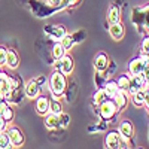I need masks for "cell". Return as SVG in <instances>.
Returning <instances> with one entry per match:
<instances>
[{"label":"cell","mask_w":149,"mask_h":149,"mask_svg":"<svg viewBox=\"0 0 149 149\" xmlns=\"http://www.w3.org/2000/svg\"><path fill=\"white\" fill-rule=\"evenodd\" d=\"M49 90L52 93L54 98H61L66 94V88H67V76L63 74L58 70H54L49 76Z\"/></svg>","instance_id":"6da1fadb"},{"label":"cell","mask_w":149,"mask_h":149,"mask_svg":"<svg viewBox=\"0 0 149 149\" xmlns=\"http://www.w3.org/2000/svg\"><path fill=\"white\" fill-rule=\"evenodd\" d=\"M148 67H149V58L146 54H142L140 57L131 60L128 63V74L130 76H136V74L145 73L148 76Z\"/></svg>","instance_id":"7a4b0ae2"},{"label":"cell","mask_w":149,"mask_h":149,"mask_svg":"<svg viewBox=\"0 0 149 149\" xmlns=\"http://www.w3.org/2000/svg\"><path fill=\"white\" fill-rule=\"evenodd\" d=\"M98 113H100L102 119L109 121L118 113V107H116L115 102L112 100V98H107V100H104L100 106H98Z\"/></svg>","instance_id":"3957f363"},{"label":"cell","mask_w":149,"mask_h":149,"mask_svg":"<svg viewBox=\"0 0 149 149\" xmlns=\"http://www.w3.org/2000/svg\"><path fill=\"white\" fill-rule=\"evenodd\" d=\"M73 67H74V61H73L72 55H69V54H66L60 60L54 61V69L61 72L63 74H66V76H69V74L73 72Z\"/></svg>","instance_id":"277c9868"},{"label":"cell","mask_w":149,"mask_h":149,"mask_svg":"<svg viewBox=\"0 0 149 149\" xmlns=\"http://www.w3.org/2000/svg\"><path fill=\"white\" fill-rule=\"evenodd\" d=\"M5 133L8 134V137H9V142L10 145L14 146V148H21L24 145V142H26V137H24V134L22 131L17 127V125H9Z\"/></svg>","instance_id":"5b68a950"},{"label":"cell","mask_w":149,"mask_h":149,"mask_svg":"<svg viewBox=\"0 0 149 149\" xmlns=\"http://www.w3.org/2000/svg\"><path fill=\"white\" fill-rule=\"evenodd\" d=\"M40 93H42V88H40L39 82L36 81V78L29 81L26 84V86H24V95H26L27 98H30V100H34V98L39 95Z\"/></svg>","instance_id":"8992f818"},{"label":"cell","mask_w":149,"mask_h":149,"mask_svg":"<svg viewBox=\"0 0 149 149\" xmlns=\"http://www.w3.org/2000/svg\"><path fill=\"white\" fill-rule=\"evenodd\" d=\"M34 107H36V112L39 113V116H45L49 112V97L39 94L34 98Z\"/></svg>","instance_id":"52a82bcc"},{"label":"cell","mask_w":149,"mask_h":149,"mask_svg":"<svg viewBox=\"0 0 149 149\" xmlns=\"http://www.w3.org/2000/svg\"><path fill=\"white\" fill-rule=\"evenodd\" d=\"M93 66L95 69L97 73H103L106 72V69L109 67V57L106 52H97L93 61Z\"/></svg>","instance_id":"ba28073f"},{"label":"cell","mask_w":149,"mask_h":149,"mask_svg":"<svg viewBox=\"0 0 149 149\" xmlns=\"http://www.w3.org/2000/svg\"><path fill=\"white\" fill-rule=\"evenodd\" d=\"M104 148L106 149H119L121 148V139L118 130H112L104 137Z\"/></svg>","instance_id":"9c48e42d"},{"label":"cell","mask_w":149,"mask_h":149,"mask_svg":"<svg viewBox=\"0 0 149 149\" xmlns=\"http://www.w3.org/2000/svg\"><path fill=\"white\" fill-rule=\"evenodd\" d=\"M109 33L113 40H122V37L125 36V27L121 21L115 24H109Z\"/></svg>","instance_id":"30bf717a"},{"label":"cell","mask_w":149,"mask_h":149,"mask_svg":"<svg viewBox=\"0 0 149 149\" xmlns=\"http://www.w3.org/2000/svg\"><path fill=\"white\" fill-rule=\"evenodd\" d=\"M112 100L115 102V104H116V107H118V112H121V110H124L127 106H128V102H130V95L127 94V93H124V91H118L113 97H112Z\"/></svg>","instance_id":"8fae6325"},{"label":"cell","mask_w":149,"mask_h":149,"mask_svg":"<svg viewBox=\"0 0 149 149\" xmlns=\"http://www.w3.org/2000/svg\"><path fill=\"white\" fill-rule=\"evenodd\" d=\"M19 66V55L15 49H8L6 54V64L5 67H8L9 70H15Z\"/></svg>","instance_id":"7c38bea8"},{"label":"cell","mask_w":149,"mask_h":149,"mask_svg":"<svg viewBox=\"0 0 149 149\" xmlns=\"http://www.w3.org/2000/svg\"><path fill=\"white\" fill-rule=\"evenodd\" d=\"M131 100L137 107H142L146 104V109H148V88H142L137 93H134L131 95Z\"/></svg>","instance_id":"4fadbf2b"},{"label":"cell","mask_w":149,"mask_h":149,"mask_svg":"<svg viewBox=\"0 0 149 149\" xmlns=\"http://www.w3.org/2000/svg\"><path fill=\"white\" fill-rule=\"evenodd\" d=\"M118 133H119L121 136H124V137L131 139L133 136H134V125H133V122L128 121V119H124V121L119 124Z\"/></svg>","instance_id":"5bb4252c"},{"label":"cell","mask_w":149,"mask_h":149,"mask_svg":"<svg viewBox=\"0 0 149 149\" xmlns=\"http://www.w3.org/2000/svg\"><path fill=\"white\" fill-rule=\"evenodd\" d=\"M45 127H46L48 130H57V128H60V119H58V115L48 112V113L45 115Z\"/></svg>","instance_id":"9a60e30c"},{"label":"cell","mask_w":149,"mask_h":149,"mask_svg":"<svg viewBox=\"0 0 149 149\" xmlns=\"http://www.w3.org/2000/svg\"><path fill=\"white\" fill-rule=\"evenodd\" d=\"M106 19L109 24H115V22H119L121 21V9L118 6H110L107 9V15H106Z\"/></svg>","instance_id":"2e32d148"},{"label":"cell","mask_w":149,"mask_h":149,"mask_svg":"<svg viewBox=\"0 0 149 149\" xmlns=\"http://www.w3.org/2000/svg\"><path fill=\"white\" fill-rule=\"evenodd\" d=\"M116 85H118V88L124 93H127L128 91V85H130V74L128 73H122L118 76L116 79Z\"/></svg>","instance_id":"e0dca14e"},{"label":"cell","mask_w":149,"mask_h":149,"mask_svg":"<svg viewBox=\"0 0 149 149\" xmlns=\"http://www.w3.org/2000/svg\"><path fill=\"white\" fill-rule=\"evenodd\" d=\"M48 34L51 36V37H54L57 42H60L67 34V31H66V29L63 26H52L51 27V33H48Z\"/></svg>","instance_id":"ac0fdd59"},{"label":"cell","mask_w":149,"mask_h":149,"mask_svg":"<svg viewBox=\"0 0 149 149\" xmlns=\"http://www.w3.org/2000/svg\"><path fill=\"white\" fill-rule=\"evenodd\" d=\"M103 90H104V93L107 94L109 98H112V97H113V95L119 91L118 85H116V81H106V84L103 85Z\"/></svg>","instance_id":"d6986e66"},{"label":"cell","mask_w":149,"mask_h":149,"mask_svg":"<svg viewBox=\"0 0 149 149\" xmlns=\"http://www.w3.org/2000/svg\"><path fill=\"white\" fill-rule=\"evenodd\" d=\"M49 112L55 115H60L63 112V104H61L60 98H49Z\"/></svg>","instance_id":"ffe728a7"},{"label":"cell","mask_w":149,"mask_h":149,"mask_svg":"<svg viewBox=\"0 0 149 149\" xmlns=\"http://www.w3.org/2000/svg\"><path fill=\"white\" fill-rule=\"evenodd\" d=\"M107 94L104 93V90L103 88H98L95 93H94V95H93V103H94V106H100L104 100H107Z\"/></svg>","instance_id":"44dd1931"},{"label":"cell","mask_w":149,"mask_h":149,"mask_svg":"<svg viewBox=\"0 0 149 149\" xmlns=\"http://www.w3.org/2000/svg\"><path fill=\"white\" fill-rule=\"evenodd\" d=\"M66 54H67V51L64 49V46L61 45V42H55L54 46H52V57H54V60H60Z\"/></svg>","instance_id":"7402d4cb"},{"label":"cell","mask_w":149,"mask_h":149,"mask_svg":"<svg viewBox=\"0 0 149 149\" xmlns=\"http://www.w3.org/2000/svg\"><path fill=\"white\" fill-rule=\"evenodd\" d=\"M60 42H61V45L64 46L66 51H70V49L73 48V45L76 43V40H74V36H73V34H69V33H67Z\"/></svg>","instance_id":"603a6c76"},{"label":"cell","mask_w":149,"mask_h":149,"mask_svg":"<svg viewBox=\"0 0 149 149\" xmlns=\"http://www.w3.org/2000/svg\"><path fill=\"white\" fill-rule=\"evenodd\" d=\"M14 115H15V113H14V109L10 107V104H9V106H6V107L2 110V113H0V116H2L8 124H9V122H12V119H14Z\"/></svg>","instance_id":"cb8c5ba5"},{"label":"cell","mask_w":149,"mask_h":149,"mask_svg":"<svg viewBox=\"0 0 149 149\" xmlns=\"http://www.w3.org/2000/svg\"><path fill=\"white\" fill-rule=\"evenodd\" d=\"M58 119H60V128H66L70 122V116L66 113V112H61L58 115Z\"/></svg>","instance_id":"d4e9b609"},{"label":"cell","mask_w":149,"mask_h":149,"mask_svg":"<svg viewBox=\"0 0 149 149\" xmlns=\"http://www.w3.org/2000/svg\"><path fill=\"white\" fill-rule=\"evenodd\" d=\"M6 146H10V142H9V137L5 131L0 133V149H3Z\"/></svg>","instance_id":"484cf974"},{"label":"cell","mask_w":149,"mask_h":149,"mask_svg":"<svg viewBox=\"0 0 149 149\" xmlns=\"http://www.w3.org/2000/svg\"><path fill=\"white\" fill-rule=\"evenodd\" d=\"M6 54H8V49L0 46V67H5L6 64Z\"/></svg>","instance_id":"4316f807"},{"label":"cell","mask_w":149,"mask_h":149,"mask_svg":"<svg viewBox=\"0 0 149 149\" xmlns=\"http://www.w3.org/2000/svg\"><path fill=\"white\" fill-rule=\"evenodd\" d=\"M8 81H9V86H10V90H18V86H19V79H18V78L9 76V78H8Z\"/></svg>","instance_id":"83f0119b"},{"label":"cell","mask_w":149,"mask_h":149,"mask_svg":"<svg viewBox=\"0 0 149 149\" xmlns=\"http://www.w3.org/2000/svg\"><path fill=\"white\" fill-rule=\"evenodd\" d=\"M140 51H142V54H146V55H148V51H149V37H148V36L142 40V48H140Z\"/></svg>","instance_id":"f1b7e54d"},{"label":"cell","mask_w":149,"mask_h":149,"mask_svg":"<svg viewBox=\"0 0 149 149\" xmlns=\"http://www.w3.org/2000/svg\"><path fill=\"white\" fill-rule=\"evenodd\" d=\"M6 106H9V103L5 100V97H0V113H2V110H3Z\"/></svg>","instance_id":"f546056e"},{"label":"cell","mask_w":149,"mask_h":149,"mask_svg":"<svg viewBox=\"0 0 149 149\" xmlns=\"http://www.w3.org/2000/svg\"><path fill=\"white\" fill-rule=\"evenodd\" d=\"M60 3H61V0H48V5L51 8H58Z\"/></svg>","instance_id":"4dcf8cb0"},{"label":"cell","mask_w":149,"mask_h":149,"mask_svg":"<svg viewBox=\"0 0 149 149\" xmlns=\"http://www.w3.org/2000/svg\"><path fill=\"white\" fill-rule=\"evenodd\" d=\"M6 128H8V122L2 116H0V131H5Z\"/></svg>","instance_id":"1f68e13d"},{"label":"cell","mask_w":149,"mask_h":149,"mask_svg":"<svg viewBox=\"0 0 149 149\" xmlns=\"http://www.w3.org/2000/svg\"><path fill=\"white\" fill-rule=\"evenodd\" d=\"M69 6H70V0H61V3H60V6H58V8L66 9V8H69Z\"/></svg>","instance_id":"d6a6232c"},{"label":"cell","mask_w":149,"mask_h":149,"mask_svg":"<svg viewBox=\"0 0 149 149\" xmlns=\"http://www.w3.org/2000/svg\"><path fill=\"white\" fill-rule=\"evenodd\" d=\"M81 3V0H70V6H76Z\"/></svg>","instance_id":"836d02e7"},{"label":"cell","mask_w":149,"mask_h":149,"mask_svg":"<svg viewBox=\"0 0 149 149\" xmlns=\"http://www.w3.org/2000/svg\"><path fill=\"white\" fill-rule=\"evenodd\" d=\"M3 149H15V148H14V146L10 145V146H6V148H3Z\"/></svg>","instance_id":"e575fe53"},{"label":"cell","mask_w":149,"mask_h":149,"mask_svg":"<svg viewBox=\"0 0 149 149\" xmlns=\"http://www.w3.org/2000/svg\"><path fill=\"white\" fill-rule=\"evenodd\" d=\"M119 149H130V148H128V146H121Z\"/></svg>","instance_id":"d590c367"},{"label":"cell","mask_w":149,"mask_h":149,"mask_svg":"<svg viewBox=\"0 0 149 149\" xmlns=\"http://www.w3.org/2000/svg\"><path fill=\"white\" fill-rule=\"evenodd\" d=\"M0 79H2V69H0Z\"/></svg>","instance_id":"8d00e7d4"},{"label":"cell","mask_w":149,"mask_h":149,"mask_svg":"<svg viewBox=\"0 0 149 149\" xmlns=\"http://www.w3.org/2000/svg\"><path fill=\"white\" fill-rule=\"evenodd\" d=\"M139 149H143V148H139Z\"/></svg>","instance_id":"74e56055"},{"label":"cell","mask_w":149,"mask_h":149,"mask_svg":"<svg viewBox=\"0 0 149 149\" xmlns=\"http://www.w3.org/2000/svg\"><path fill=\"white\" fill-rule=\"evenodd\" d=\"M0 133H2V131H0Z\"/></svg>","instance_id":"f35d334b"}]
</instances>
